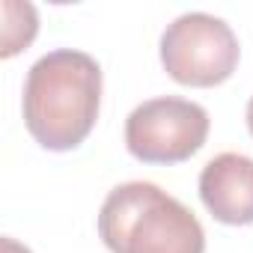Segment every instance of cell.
<instances>
[{"label": "cell", "instance_id": "6da1fadb", "mask_svg": "<svg viewBox=\"0 0 253 253\" xmlns=\"http://www.w3.org/2000/svg\"><path fill=\"white\" fill-rule=\"evenodd\" d=\"M101 107V66L75 48L39 57L24 81L21 110L30 137L48 152L78 149L95 128Z\"/></svg>", "mask_w": 253, "mask_h": 253}, {"label": "cell", "instance_id": "7a4b0ae2", "mask_svg": "<svg viewBox=\"0 0 253 253\" xmlns=\"http://www.w3.org/2000/svg\"><path fill=\"white\" fill-rule=\"evenodd\" d=\"M98 235L110 253H206L197 214L152 182L116 185L101 203Z\"/></svg>", "mask_w": 253, "mask_h": 253}, {"label": "cell", "instance_id": "3957f363", "mask_svg": "<svg viewBox=\"0 0 253 253\" xmlns=\"http://www.w3.org/2000/svg\"><path fill=\"white\" fill-rule=\"evenodd\" d=\"M241 48L232 27L209 12H185L161 36V66L182 86H217L232 78Z\"/></svg>", "mask_w": 253, "mask_h": 253}, {"label": "cell", "instance_id": "277c9868", "mask_svg": "<svg viewBox=\"0 0 253 253\" xmlns=\"http://www.w3.org/2000/svg\"><path fill=\"white\" fill-rule=\"evenodd\" d=\"M203 104L179 95H158L137 104L125 119V149L143 164H182L209 137Z\"/></svg>", "mask_w": 253, "mask_h": 253}, {"label": "cell", "instance_id": "5b68a950", "mask_svg": "<svg viewBox=\"0 0 253 253\" xmlns=\"http://www.w3.org/2000/svg\"><path fill=\"white\" fill-rule=\"evenodd\" d=\"M200 200L226 226L253 223V158L241 152L214 155L200 173Z\"/></svg>", "mask_w": 253, "mask_h": 253}, {"label": "cell", "instance_id": "8992f818", "mask_svg": "<svg viewBox=\"0 0 253 253\" xmlns=\"http://www.w3.org/2000/svg\"><path fill=\"white\" fill-rule=\"evenodd\" d=\"M0 12H3V48H0V57L9 60L18 51H24L36 33H39V15L33 3H18V0H3L0 3Z\"/></svg>", "mask_w": 253, "mask_h": 253}, {"label": "cell", "instance_id": "52a82bcc", "mask_svg": "<svg viewBox=\"0 0 253 253\" xmlns=\"http://www.w3.org/2000/svg\"><path fill=\"white\" fill-rule=\"evenodd\" d=\"M0 247H3V253H33L30 247H24V244H18V241H15V238H9V235H6L3 241H0Z\"/></svg>", "mask_w": 253, "mask_h": 253}, {"label": "cell", "instance_id": "ba28073f", "mask_svg": "<svg viewBox=\"0 0 253 253\" xmlns=\"http://www.w3.org/2000/svg\"><path fill=\"white\" fill-rule=\"evenodd\" d=\"M247 128H250V134H253V95H250V101H247Z\"/></svg>", "mask_w": 253, "mask_h": 253}]
</instances>
